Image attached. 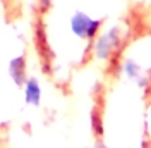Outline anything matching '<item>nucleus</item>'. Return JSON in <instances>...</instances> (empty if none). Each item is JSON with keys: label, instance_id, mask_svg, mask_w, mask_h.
Listing matches in <instances>:
<instances>
[{"label": "nucleus", "instance_id": "f257e3e1", "mask_svg": "<svg viewBox=\"0 0 151 148\" xmlns=\"http://www.w3.org/2000/svg\"><path fill=\"white\" fill-rule=\"evenodd\" d=\"M9 76L19 88L26 83L28 76H26V57L24 55H16L9 60Z\"/></svg>", "mask_w": 151, "mask_h": 148}, {"label": "nucleus", "instance_id": "f03ea898", "mask_svg": "<svg viewBox=\"0 0 151 148\" xmlns=\"http://www.w3.org/2000/svg\"><path fill=\"white\" fill-rule=\"evenodd\" d=\"M21 88L24 90V102L28 105L38 107L40 102H41V86H40V81L35 76H28L26 83L22 84Z\"/></svg>", "mask_w": 151, "mask_h": 148}, {"label": "nucleus", "instance_id": "7ed1b4c3", "mask_svg": "<svg viewBox=\"0 0 151 148\" xmlns=\"http://www.w3.org/2000/svg\"><path fill=\"white\" fill-rule=\"evenodd\" d=\"M125 2L132 10L151 14V0H125Z\"/></svg>", "mask_w": 151, "mask_h": 148}]
</instances>
